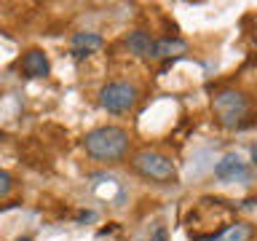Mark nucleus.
<instances>
[{
	"label": "nucleus",
	"mask_w": 257,
	"mask_h": 241,
	"mask_svg": "<svg viewBox=\"0 0 257 241\" xmlns=\"http://www.w3.org/2000/svg\"><path fill=\"white\" fill-rule=\"evenodd\" d=\"M83 148L96 161H118L128 150V134L120 126H96L86 134Z\"/></svg>",
	"instance_id": "f257e3e1"
},
{
	"label": "nucleus",
	"mask_w": 257,
	"mask_h": 241,
	"mask_svg": "<svg viewBox=\"0 0 257 241\" xmlns=\"http://www.w3.org/2000/svg\"><path fill=\"white\" fill-rule=\"evenodd\" d=\"M134 169L140 172L145 180H153V182H177V166H174V161L164 156V153H158V150H142V153H137L134 156Z\"/></svg>",
	"instance_id": "f03ea898"
},
{
	"label": "nucleus",
	"mask_w": 257,
	"mask_h": 241,
	"mask_svg": "<svg viewBox=\"0 0 257 241\" xmlns=\"http://www.w3.org/2000/svg\"><path fill=\"white\" fill-rule=\"evenodd\" d=\"M212 110H214V115L220 118L222 126H238L241 120L246 118V112H249V102H246V96L241 91L225 88V91L214 94Z\"/></svg>",
	"instance_id": "7ed1b4c3"
},
{
	"label": "nucleus",
	"mask_w": 257,
	"mask_h": 241,
	"mask_svg": "<svg viewBox=\"0 0 257 241\" xmlns=\"http://www.w3.org/2000/svg\"><path fill=\"white\" fill-rule=\"evenodd\" d=\"M99 102L107 112H128L137 104V88L128 83H107L99 91Z\"/></svg>",
	"instance_id": "20e7f679"
},
{
	"label": "nucleus",
	"mask_w": 257,
	"mask_h": 241,
	"mask_svg": "<svg viewBox=\"0 0 257 241\" xmlns=\"http://www.w3.org/2000/svg\"><path fill=\"white\" fill-rule=\"evenodd\" d=\"M214 177L222 182H236V180H246L249 177V169L244 166V161L238 156H225L220 164L214 166Z\"/></svg>",
	"instance_id": "39448f33"
},
{
	"label": "nucleus",
	"mask_w": 257,
	"mask_h": 241,
	"mask_svg": "<svg viewBox=\"0 0 257 241\" xmlns=\"http://www.w3.org/2000/svg\"><path fill=\"white\" fill-rule=\"evenodd\" d=\"M22 70L27 78H46L51 72V64H48V56L38 48H32L22 56Z\"/></svg>",
	"instance_id": "423d86ee"
},
{
	"label": "nucleus",
	"mask_w": 257,
	"mask_h": 241,
	"mask_svg": "<svg viewBox=\"0 0 257 241\" xmlns=\"http://www.w3.org/2000/svg\"><path fill=\"white\" fill-rule=\"evenodd\" d=\"M96 48H102V38L96 32H75L72 35V56H88L94 54Z\"/></svg>",
	"instance_id": "0eeeda50"
},
{
	"label": "nucleus",
	"mask_w": 257,
	"mask_h": 241,
	"mask_svg": "<svg viewBox=\"0 0 257 241\" xmlns=\"http://www.w3.org/2000/svg\"><path fill=\"white\" fill-rule=\"evenodd\" d=\"M185 51V40L180 38H164V40H156L153 43V54L156 59H164V56H174V54H182Z\"/></svg>",
	"instance_id": "6e6552de"
},
{
	"label": "nucleus",
	"mask_w": 257,
	"mask_h": 241,
	"mask_svg": "<svg viewBox=\"0 0 257 241\" xmlns=\"http://www.w3.org/2000/svg\"><path fill=\"white\" fill-rule=\"evenodd\" d=\"M126 46H128V51L137 54V56H150L153 54V40H150L148 32H142V30L132 32V35L126 38Z\"/></svg>",
	"instance_id": "1a4fd4ad"
},
{
	"label": "nucleus",
	"mask_w": 257,
	"mask_h": 241,
	"mask_svg": "<svg viewBox=\"0 0 257 241\" xmlns=\"http://www.w3.org/2000/svg\"><path fill=\"white\" fill-rule=\"evenodd\" d=\"M246 238H249V225H244V222H233L220 236V241H246Z\"/></svg>",
	"instance_id": "9d476101"
},
{
	"label": "nucleus",
	"mask_w": 257,
	"mask_h": 241,
	"mask_svg": "<svg viewBox=\"0 0 257 241\" xmlns=\"http://www.w3.org/2000/svg\"><path fill=\"white\" fill-rule=\"evenodd\" d=\"M11 174H8V172H3V169H0V198H3V196H8V193H11Z\"/></svg>",
	"instance_id": "9b49d317"
},
{
	"label": "nucleus",
	"mask_w": 257,
	"mask_h": 241,
	"mask_svg": "<svg viewBox=\"0 0 257 241\" xmlns=\"http://www.w3.org/2000/svg\"><path fill=\"white\" fill-rule=\"evenodd\" d=\"M150 241H169V236H166V228L161 225V228H156V233L150 236Z\"/></svg>",
	"instance_id": "f8f14e48"
},
{
	"label": "nucleus",
	"mask_w": 257,
	"mask_h": 241,
	"mask_svg": "<svg viewBox=\"0 0 257 241\" xmlns=\"http://www.w3.org/2000/svg\"><path fill=\"white\" fill-rule=\"evenodd\" d=\"M252 161H254V166H257V145L252 148Z\"/></svg>",
	"instance_id": "ddd939ff"
},
{
	"label": "nucleus",
	"mask_w": 257,
	"mask_h": 241,
	"mask_svg": "<svg viewBox=\"0 0 257 241\" xmlns=\"http://www.w3.org/2000/svg\"><path fill=\"white\" fill-rule=\"evenodd\" d=\"M16 241H30V238H27V236H22V238H16Z\"/></svg>",
	"instance_id": "4468645a"
}]
</instances>
